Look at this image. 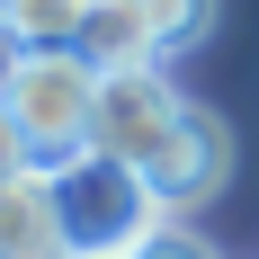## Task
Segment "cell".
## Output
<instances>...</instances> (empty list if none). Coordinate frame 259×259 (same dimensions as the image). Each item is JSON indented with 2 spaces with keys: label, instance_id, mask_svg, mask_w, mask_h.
Listing matches in <instances>:
<instances>
[{
  "label": "cell",
  "instance_id": "6da1fadb",
  "mask_svg": "<svg viewBox=\"0 0 259 259\" xmlns=\"http://www.w3.org/2000/svg\"><path fill=\"white\" fill-rule=\"evenodd\" d=\"M45 179H54V206H63V233H72V259H134L170 224L143 161H125V152L80 143V152L45 161Z\"/></svg>",
  "mask_w": 259,
  "mask_h": 259
},
{
  "label": "cell",
  "instance_id": "7a4b0ae2",
  "mask_svg": "<svg viewBox=\"0 0 259 259\" xmlns=\"http://www.w3.org/2000/svg\"><path fill=\"white\" fill-rule=\"evenodd\" d=\"M0 99H9V116H18L36 170H45V161H63V152L90 143V116H99V63H90L80 45H27L18 80H9Z\"/></svg>",
  "mask_w": 259,
  "mask_h": 259
},
{
  "label": "cell",
  "instance_id": "3957f363",
  "mask_svg": "<svg viewBox=\"0 0 259 259\" xmlns=\"http://www.w3.org/2000/svg\"><path fill=\"white\" fill-rule=\"evenodd\" d=\"M143 179H152L161 214H206L214 197H224V179H233V125H224L214 107L188 99L179 125L161 134V152L143 161Z\"/></svg>",
  "mask_w": 259,
  "mask_h": 259
},
{
  "label": "cell",
  "instance_id": "277c9868",
  "mask_svg": "<svg viewBox=\"0 0 259 259\" xmlns=\"http://www.w3.org/2000/svg\"><path fill=\"white\" fill-rule=\"evenodd\" d=\"M179 80L161 63H134V72H99V116H90V143L99 152H125V161H152L161 134L179 125Z\"/></svg>",
  "mask_w": 259,
  "mask_h": 259
},
{
  "label": "cell",
  "instance_id": "5b68a950",
  "mask_svg": "<svg viewBox=\"0 0 259 259\" xmlns=\"http://www.w3.org/2000/svg\"><path fill=\"white\" fill-rule=\"evenodd\" d=\"M0 259H72V233H63V206H54L45 170L0 179Z\"/></svg>",
  "mask_w": 259,
  "mask_h": 259
},
{
  "label": "cell",
  "instance_id": "8992f818",
  "mask_svg": "<svg viewBox=\"0 0 259 259\" xmlns=\"http://www.w3.org/2000/svg\"><path fill=\"white\" fill-rule=\"evenodd\" d=\"M80 54L99 63V72H134V63H170L152 36V18L134 9V0H90V18H80Z\"/></svg>",
  "mask_w": 259,
  "mask_h": 259
},
{
  "label": "cell",
  "instance_id": "52a82bcc",
  "mask_svg": "<svg viewBox=\"0 0 259 259\" xmlns=\"http://www.w3.org/2000/svg\"><path fill=\"white\" fill-rule=\"evenodd\" d=\"M0 18L18 27V45H80V18H90V0H9Z\"/></svg>",
  "mask_w": 259,
  "mask_h": 259
},
{
  "label": "cell",
  "instance_id": "ba28073f",
  "mask_svg": "<svg viewBox=\"0 0 259 259\" xmlns=\"http://www.w3.org/2000/svg\"><path fill=\"white\" fill-rule=\"evenodd\" d=\"M143 18H152L161 54H188V45H206L214 36V0H134Z\"/></svg>",
  "mask_w": 259,
  "mask_h": 259
},
{
  "label": "cell",
  "instance_id": "9c48e42d",
  "mask_svg": "<svg viewBox=\"0 0 259 259\" xmlns=\"http://www.w3.org/2000/svg\"><path fill=\"white\" fill-rule=\"evenodd\" d=\"M134 259H214V241H206V233H188L179 214H170V224H161V233L143 241V250H134Z\"/></svg>",
  "mask_w": 259,
  "mask_h": 259
},
{
  "label": "cell",
  "instance_id": "30bf717a",
  "mask_svg": "<svg viewBox=\"0 0 259 259\" xmlns=\"http://www.w3.org/2000/svg\"><path fill=\"white\" fill-rule=\"evenodd\" d=\"M18 170H36V152H27L18 116H9V99H0V179H18Z\"/></svg>",
  "mask_w": 259,
  "mask_h": 259
},
{
  "label": "cell",
  "instance_id": "8fae6325",
  "mask_svg": "<svg viewBox=\"0 0 259 259\" xmlns=\"http://www.w3.org/2000/svg\"><path fill=\"white\" fill-rule=\"evenodd\" d=\"M18 63H27V45H18V27L0 18V90H9V80H18Z\"/></svg>",
  "mask_w": 259,
  "mask_h": 259
},
{
  "label": "cell",
  "instance_id": "7c38bea8",
  "mask_svg": "<svg viewBox=\"0 0 259 259\" xmlns=\"http://www.w3.org/2000/svg\"><path fill=\"white\" fill-rule=\"evenodd\" d=\"M0 9H9V0H0Z\"/></svg>",
  "mask_w": 259,
  "mask_h": 259
}]
</instances>
